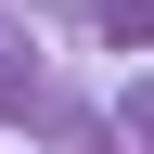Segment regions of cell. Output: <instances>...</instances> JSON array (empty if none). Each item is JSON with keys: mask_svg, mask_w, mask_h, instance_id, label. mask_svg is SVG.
Wrapping results in <instances>:
<instances>
[{"mask_svg": "<svg viewBox=\"0 0 154 154\" xmlns=\"http://www.w3.org/2000/svg\"><path fill=\"white\" fill-rule=\"evenodd\" d=\"M0 77H13V38H0Z\"/></svg>", "mask_w": 154, "mask_h": 154, "instance_id": "1", "label": "cell"}]
</instances>
